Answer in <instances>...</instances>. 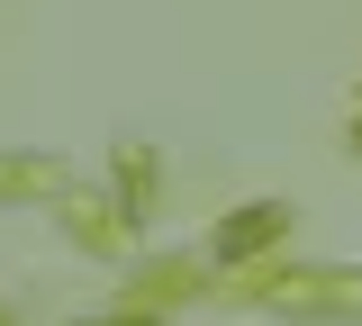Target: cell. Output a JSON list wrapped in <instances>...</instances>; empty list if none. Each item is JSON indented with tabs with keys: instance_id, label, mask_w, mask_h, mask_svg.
I'll list each match as a JSON object with an SVG mask.
<instances>
[{
	"instance_id": "1",
	"label": "cell",
	"mask_w": 362,
	"mask_h": 326,
	"mask_svg": "<svg viewBox=\"0 0 362 326\" xmlns=\"http://www.w3.org/2000/svg\"><path fill=\"white\" fill-rule=\"evenodd\" d=\"M281 227H290V209H245V218L218 235V254H254V245H272Z\"/></svg>"
}]
</instances>
